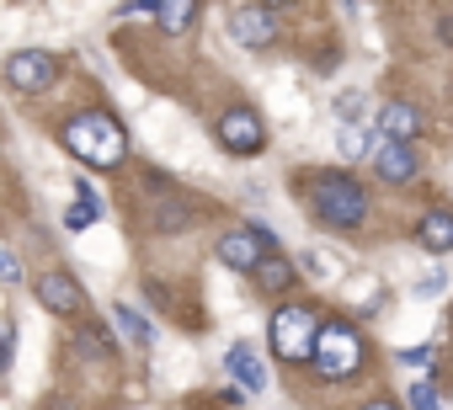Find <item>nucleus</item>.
<instances>
[{"mask_svg":"<svg viewBox=\"0 0 453 410\" xmlns=\"http://www.w3.org/2000/svg\"><path fill=\"white\" fill-rule=\"evenodd\" d=\"M262 6H294V0H262Z\"/></svg>","mask_w":453,"mask_h":410,"instance_id":"a878e982","label":"nucleus"},{"mask_svg":"<svg viewBox=\"0 0 453 410\" xmlns=\"http://www.w3.org/2000/svg\"><path fill=\"white\" fill-rule=\"evenodd\" d=\"M251 277H257V288H262V293H288V283H294V267H288L278 251H267V256L251 267Z\"/></svg>","mask_w":453,"mask_h":410,"instance_id":"4468645a","label":"nucleus"},{"mask_svg":"<svg viewBox=\"0 0 453 410\" xmlns=\"http://www.w3.org/2000/svg\"><path fill=\"white\" fill-rule=\"evenodd\" d=\"M405 362H432V346H411V352H400Z\"/></svg>","mask_w":453,"mask_h":410,"instance_id":"5701e85b","label":"nucleus"},{"mask_svg":"<svg viewBox=\"0 0 453 410\" xmlns=\"http://www.w3.org/2000/svg\"><path fill=\"white\" fill-rule=\"evenodd\" d=\"M155 224H160V230H181V224H187V214H181V202H165V209L155 214Z\"/></svg>","mask_w":453,"mask_h":410,"instance_id":"412c9836","label":"nucleus"},{"mask_svg":"<svg viewBox=\"0 0 453 410\" xmlns=\"http://www.w3.org/2000/svg\"><path fill=\"white\" fill-rule=\"evenodd\" d=\"M12 362V320H0V368Z\"/></svg>","mask_w":453,"mask_h":410,"instance_id":"4be33fe9","label":"nucleus"},{"mask_svg":"<svg viewBox=\"0 0 453 410\" xmlns=\"http://www.w3.org/2000/svg\"><path fill=\"white\" fill-rule=\"evenodd\" d=\"M112 320L123 325V336H128L134 346H150V341H155V330H150V320H144L139 309H128V304H118V309H112Z\"/></svg>","mask_w":453,"mask_h":410,"instance_id":"dca6fc26","label":"nucleus"},{"mask_svg":"<svg viewBox=\"0 0 453 410\" xmlns=\"http://www.w3.org/2000/svg\"><path fill=\"white\" fill-rule=\"evenodd\" d=\"M416 171H421V160H416L411 144H395V139H379V144H373V176H379V181L405 186V181H416Z\"/></svg>","mask_w":453,"mask_h":410,"instance_id":"1a4fd4ad","label":"nucleus"},{"mask_svg":"<svg viewBox=\"0 0 453 410\" xmlns=\"http://www.w3.org/2000/svg\"><path fill=\"white\" fill-rule=\"evenodd\" d=\"M38 304H43L49 315H75V309H81V283H75L70 272H43V277H38Z\"/></svg>","mask_w":453,"mask_h":410,"instance_id":"9d476101","label":"nucleus"},{"mask_svg":"<svg viewBox=\"0 0 453 410\" xmlns=\"http://www.w3.org/2000/svg\"><path fill=\"white\" fill-rule=\"evenodd\" d=\"M310 362H315V373H320L326 383H342V378H352V373L363 368V336H357L347 320H331V325L315 330Z\"/></svg>","mask_w":453,"mask_h":410,"instance_id":"7ed1b4c3","label":"nucleus"},{"mask_svg":"<svg viewBox=\"0 0 453 410\" xmlns=\"http://www.w3.org/2000/svg\"><path fill=\"white\" fill-rule=\"evenodd\" d=\"M155 17H160L165 33H187L192 17H197V6H192V0H155Z\"/></svg>","mask_w":453,"mask_h":410,"instance_id":"2eb2a0df","label":"nucleus"},{"mask_svg":"<svg viewBox=\"0 0 453 410\" xmlns=\"http://www.w3.org/2000/svg\"><path fill=\"white\" fill-rule=\"evenodd\" d=\"M230 38L241 49H267L278 38V17L273 6H262V0H241V6L230 11Z\"/></svg>","mask_w":453,"mask_h":410,"instance_id":"0eeeda50","label":"nucleus"},{"mask_svg":"<svg viewBox=\"0 0 453 410\" xmlns=\"http://www.w3.org/2000/svg\"><path fill=\"white\" fill-rule=\"evenodd\" d=\"M213 133H219V144L230 155H262L267 149V128H262V118L251 107H230L213 123Z\"/></svg>","mask_w":453,"mask_h":410,"instance_id":"39448f33","label":"nucleus"},{"mask_svg":"<svg viewBox=\"0 0 453 410\" xmlns=\"http://www.w3.org/2000/svg\"><path fill=\"white\" fill-rule=\"evenodd\" d=\"M96 219H102V202H96V197L81 186V202H75V209L65 214V224H70V230H86V224H96Z\"/></svg>","mask_w":453,"mask_h":410,"instance_id":"f3484780","label":"nucleus"},{"mask_svg":"<svg viewBox=\"0 0 453 410\" xmlns=\"http://www.w3.org/2000/svg\"><path fill=\"white\" fill-rule=\"evenodd\" d=\"M363 107H368V96H357V91H347V96L336 102V118H342V128H357V118H363Z\"/></svg>","mask_w":453,"mask_h":410,"instance_id":"6ab92c4d","label":"nucleus"},{"mask_svg":"<svg viewBox=\"0 0 453 410\" xmlns=\"http://www.w3.org/2000/svg\"><path fill=\"white\" fill-rule=\"evenodd\" d=\"M373 123H379V133H384V139H395V144H411V139L426 128V123H421V112H416L411 102H384Z\"/></svg>","mask_w":453,"mask_h":410,"instance_id":"9b49d317","label":"nucleus"},{"mask_svg":"<svg viewBox=\"0 0 453 410\" xmlns=\"http://www.w3.org/2000/svg\"><path fill=\"white\" fill-rule=\"evenodd\" d=\"M59 139H65V149H70L81 165H91V171H112V165H123V155H128V133H123V123H118L112 112H81V118H70V123L59 128Z\"/></svg>","mask_w":453,"mask_h":410,"instance_id":"f257e3e1","label":"nucleus"},{"mask_svg":"<svg viewBox=\"0 0 453 410\" xmlns=\"http://www.w3.org/2000/svg\"><path fill=\"white\" fill-rule=\"evenodd\" d=\"M315 330H320V315L310 309V304H283L278 315H273V325H267V336H273V352L283 357V362H310V352H315Z\"/></svg>","mask_w":453,"mask_h":410,"instance_id":"20e7f679","label":"nucleus"},{"mask_svg":"<svg viewBox=\"0 0 453 410\" xmlns=\"http://www.w3.org/2000/svg\"><path fill=\"white\" fill-rule=\"evenodd\" d=\"M411 410H442V399H437V383H432V378H416V383H411Z\"/></svg>","mask_w":453,"mask_h":410,"instance_id":"a211bd4d","label":"nucleus"},{"mask_svg":"<svg viewBox=\"0 0 453 410\" xmlns=\"http://www.w3.org/2000/svg\"><path fill=\"white\" fill-rule=\"evenodd\" d=\"M224 368H230V373L241 378V389H246V394H262V389H267V362H262V357H257L246 341H235V346H230Z\"/></svg>","mask_w":453,"mask_h":410,"instance_id":"f8f14e48","label":"nucleus"},{"mask_svg":"<svg viewBox=\"0 0 453 410\" xmlns=\"http://www.w3.org/2000/svg\"><path fill=\"white\" fill-rule=\"evenodd\" d=\"M416 240H421V251H432V256H442V251H453V214H448V209H432V214L421 219V230H416Z\"/></svg>","mask_w":453,"mask_h":410,"instance_id":"ddd939ff","label":"nucleus"},{"mask_svg":"<svg viewBox=\"0 0 453 410\" xmlns=\"http://www.w3.org/2000/svg\"><path fill=\"white\" fill-rule=\"evenodd\" d=\"M267 251H278V240H273L267 230H257V224H251V230H230V235L219 240V262L235 267V272H251Z\"/></svg>","mask_w":453,"mask_h":410,"instance_id":"6e6552de","label":"nucleus"},{"mask_svg":"<svg viewBox=\"0 0 453 410\" xmlns=\"http://www.w3.org/2000/svg\"><path fill=\"white\" fill-rule=\"evenodd\" d=\"M0 277H22V267H17V262H12L6 251H0Z\"/></svg>","mask_w":453,"mask_h":410,"instance_id":"b1692460","label":"nucleus"},{"mask_svg":"<svg viewBox=\"0 0 453 410\" xmlns=\"http://www.w3.org/2000/svg\"><path fill=\"white\" fill-rule=\"evenodd\" d=\"M342 155H347V160L368 155V133H363V123H357V128H342Z\"/></svg>","mask_w":453,"mask_h":410,"instance_id":"aec40b11","label":"nucleus"},{"mask_svg":"<svg viewBox=\"0 0 453 410\" xmlns=\"http://www.w3.org/2000/svg\"><path fill=\"white\" fill-rule=\"evenodd\" d=\"M363 410H400V405H395V399H368Z\"/></svg>","mask_w":453,"mask_h":410,"instance_id":"393cba45","label":"nucleus"},{"mask_svg":"<svg viewBox=\"0 0 453 410\" xmlns=\"http://www.w3.org/2000/svg\"><path fill=\"white\" fill-rule=\"evenodd\" d=\"M310 209H315V219L331 224V230H357V224L368 219V192H363L347 171H326V176L310 181Z\"/></svg>","mask_w":453,"mask_h":410,"instance_id":"f03ea898","label":"nucleus"},{"mask_svg":"<svg viewBox=\"0 0 453 410\" xmlns=\"http://www.w3.org/2000/svg\"><path fill=\"white\" fill-rule=\"evenodd\" d=\"M59 80V59L43 54V49H22L6 59V86L12 91H49Z\"/></svg>","mask_w":453,"mask_h":410,"instance_id":"423d86ee","label":"nucleus"}]
</instances>
